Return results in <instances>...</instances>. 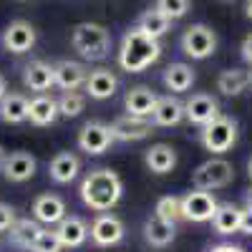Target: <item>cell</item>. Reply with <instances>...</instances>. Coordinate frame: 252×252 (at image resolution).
<instances>
[{"mask_svg": "<svg viewBox=\"0 0 252 252\" xmlns=\"http://www.w3.org/2000/svg\"><path fill=\"white\" fill-rule=\"evenodd\" d=\"M207 252H245L240 245H232V242H222V245H212Z\"/></svg>", "mask_w": 252, "mask_h": 252, "instance_id": "cell-37", "label": "cell"}, {"mask_svg": "<svg viewBox=\"0 0 252 252\" xmlns=\"http://www.w3.org/2000/svg\"><path fill=\"white\" fill-rule=\"evenodd\" d=\"M61 250H63V245H61V240L56 235V229H53V232H51V229H43V232L38 235V240L33 242L31 252H61Z\"/></svg>", "mask_w": 252, "mask_h": 252, "instance_id": "cell-34", "label": "cell"}, {"mask_svg": "<svg viewBox=\"0 0 252 252\" xmlns=\"http://www.w3.org/2000/svg\"><path fill=\"white\" fill-rule=\"evenodd\" d=\"M235 179V166L222 157L207 159L204 164H199L192 172V184L204 192H212V189H222Z\"/></svg>", "mask_w": 252, "mask_h": 252, "instance_id": "cell-5", "label": "cell"}, {"mask_svg": "<svg viewBox=\"0 0 252 252\" xmlns=\"http://www.w3.org/2000/svg\"><path fill=\"white\" fill-rule=\"evenodd\" d=\"M154 215L164 217V220H169V222H177L182 217V197H161L157 202V209H154Z\"/></svg>", "mask_w": 252, "mask_h": 252, "instance_id": "cell-32", "label": "cell"}, {"mask_svg": "<svg viewBox=\"0 0 252 252\" xmlns=\"http://www.w3.org/2000/svg\"><path fill=\"white\" fill-rule=\"evenodd\" d=\"M240 222H242V209L232 202H222L217 204V212L212 217V227L217 235H235L240 232Z\"/></svg>", "mask_w": 252, "mask_h": 252, "instance_id": "cell-23", "label": "cell"}, {"mask_svg": "<svg viewBox=\"0 0 252 252\" xmlns=\"http://www.w3.org/2000/svg\"><path fill=\"white\" fill-rule=\"evenodd\" d=\"M83 109H86V98H83L78 91H63V96L58 98V114L61 116H78Z\"/></svg>", "mask_w": 252, "mask_h": 252, "instance_id": "cell-31", "label": "cell"}, {"mask_svg": "<svg viewBox=\"0 0 252 252\" xmlns=\"http://www.w3.org/2000/svg\"><path fill=\"white\" fill-rule=\"evenodd\" d=\"M157 101H159V96L149 86H134V89L126 91L124 106H126V111H129L131 116H146L149 119L154 114V109H157Z\"/></svg>", "mask_w": 252, "mask_h": 252, "instance_id": "cell-15", "label": "cell"}, {"mask_svg": "<svg viewBox=\"0 0 252 252\" xmlns=\"http://www.w3.org/2000/svg\"><path fill=\"white\" fill-rule=\"evenodd\" d=\"M28 119L35 126H51L58 119V101H53L46 94H38L28 101Z\"/></svg>", "mask_w": 252, "mask_h": 252, "instance_id": "cell-24", "label": "cell"}, {"mask_svg": "<svg viewBox=\"0 0 252 252\" xmlns=\"http://www.w3.org/2000/svg\"><path fill=\"white\" fill-rule=\"evenodd\" d=\"M215 212L217 199L212 197V192L197 189V192H187L182 197V217L189 222H212Z\"/></svg>", "mask_w": 252, "mask_h": 252, "instance_id": "cell-8", "label": "cell"}, {"mask_svg": "<svg viewBox=\"0 0 252 252\" xmlns=\"http://www.w3.org/2000/svg\"><path fill=\"white\" fill-rule=\"evenodd\" d=\"M154 131V121L146 119V116H119L114 124H111V134H114V141H141Z\"/></svg>", "mask_w": 252, "mask_h": 252, "instance_id": "cell-10", "label": "cell"}, {"mask_svg": "<svg viewBox=\"0 0 252 252\" xmlns=\"http://www.w3.org/2000/svg\"><path fill=\"white\" fill-rule=\"evenodd\" d=\"M245 15L252 20V0H247V3H245Z\"/></svg>", "mask_w": 252, "mask_h": 252, "instance_id": "cell-42", "label": "cell"}, {"mask_svg": "<svg viewBox=\"0 0 252 252\" xmlns=\"http://www.w3.org/2000/svg\"><path fill=\"white\" fill-rule=\"evenodd\" d=\"M194 83V71L192 66H187V63H169V66L164 68V86L174 91V94H184L192 89Z\"/></svg>", "mask_w": 252, "mask_h": 252, "instance_id": "cell-26", "label": "cell"}, {"mask_svg": "<svg viewBox=\"0 0 252 252\" xmlns=\"http://www.w3.org/2000/svg\"><path fill=\"white\" fill-rule=\"evenodd\" d=\"M89 235H91V240H94L98 247H111V245H119V242L124 240L126 229H124V222H121L116 215L101 212V215L94 220V224L89 227Z\"/></svg>", "mask_w": 252, "mask_h": 252, "instance_id": "cell-9", "label": "cell"}, {"mask_svg": "<svg viewBox=\"0 0 252 252\" xmlns=\"http://www.w3.org/2000/svg\"><path fill=\"white\" fill-rule=\"evenodd\" d=\"M199 141L207 152L212 154H224L237 144V121L232 116L220 114L215 121H209L207 126H202L199 131Z\"/></svg>", "mask_w": 252, "mask_h": 252, "instance_id": "cell-4", "label": "cell"}, {"mask_svg": "<svg viewBox=\"0 0 252 252\" xmlns=\"http://www.w3.org/2000/svg\"><path fill=\"white\" fill-rule=\"evenodd\" d=\"M66 202L56 194H40L35 202H33V215L38 222L43 224H58L63 217H66Z\"/></svg>", "mask_w": 252, "mask_h": 252, "instance_id": "cell-20", "label": "cell"}, {"mask_svg": "<svg viewBox=\"0 0 252 252\" xmlns=\"http://www.w3.org/2000/svg\"><path fill=\"white\" fill-rule=\"evenodd\" d=\"M86 94L91 96V98H96V101H106V98H111L114 94H116V89H119V78L109 71V68H96V71H89V76H86Z\"/></svg>", "mask_w": 252, "mask_h": 252, "instance_id": "cell-16", "label": "cell"}, {"mask_svg": "<svg viewBox=\"0 0 252 252\" xmlns=\"http://www.w3.org/2000/svg\"><path fill=\"white\" fill-rule=\"evenodd\" d=\"M111 141H114L111 124H103V121H86L78 131V149L94 157L106 152Z\"/></svg>", "mask_w": 252, "mask_h": 252, "instance_id": "cell-7", "label": "cell"}, {"mask_svg": "<svg viewBox=\"0 0 252 252\" xmlns=\"http://www.w3.org/2000/svg\"><path fill=\"white\" fill-rule=\"evenodd\" d=\"M144 237H146V242H149L152 247H166V245H172L174 237H177V224L159 217V215H152L149 220L144 222Z\"/></svg>", "mask_w": 252, "mask_h": 252, "instance_id": "cell-18", "label": "cell"}, {"mask_svg": "<svg viewBox=\"0 0 252 252\" xmlns=\"http://www.w3.org/2000/svg\"><path fill=\"white\" fill-rule=\"evenodd\" d=\"M182 119H184V103L174 96H159L152 121L157 126H177Z\"/></svg>", "mask_w": 252, "mask_h": 252, "instance_id": "cell-25", "label": "cell"}, {"mask_svg": "<svg viewBox=\"0 0 252 252\" xmlns=\"http://www.w3.org/2000/svg\"><path fill=\"white\" fill-rule=\"evenodd\" d=\"M245 207H250V209H252V187L245 192Z\"/></svg>", "mask_w": 252, "mask_h": 252, "instance_id": "cell-41", "label": "cell"}, {"mask_svg": "<svg viewBox=\"0 0 252 252\" xmlns=\"http://www.w3.org/2000/svg\"><path fill=\"white\" fill-rule=\"evenodd\" d=\"M247 174H250V182H252V157L247 159Z\"/></svg>", "mask_w": 252, "mask_h": 252, "instance_id": "cell-43", "label": "cell"}, {"mask_svg": "<svg viewBox=\"0 0 252 252\" xmlns=\"http://www.w3.org/2000/svg\"><path fill=\"white\" fill-rule=\"evenodd\" d=\"M78 194H81V202L89 209H94V212H111V209L121 202L124 182L114 169L98 166V169H91L83 177Z\"/></svg>", "mask_w": 252, "mask_h": 252, "instance_id": "cell-1", "label": "cell"}, {"mask_svg": "<svg viewBox=\"0 0 252 252\" xmlns=\"http://www.w3.org/2000/svg\"><path fill=\"white\" fill-rule=\"evenodd\" d=\"M220 3H224V5H232V3H237V0H220Z\"/></svg>", "mask_w": 252, "mask_h": 252, "instance_id": "cell-44", "label": "cell"}, {"mask_svg": "<svg viewBox=\"0 0 252 252\" xmlns=\"http://www.w3.org/2000/svg\"><path fill=\"white\" fill-rule=\"evenodd\" d=\"M0 119L5 124H23L28 119V98L23 94H5L0 101Z\"/></svg>", "mask_w": 252, "mask_h": 252, "instance_id": "cell-28", "label": "cell"}, {"mask_svg": "<svg viewBox=\"0 0 252 252\" xmlns=\"http://www.w3.org/2000/svg\"><path fill=\"white\" fill-rule=\"evenodd\" d=\"M250 83H252V71H250Z\"/></svg>", "mask_w": 252, "mask_h": 252, "instance_id": "cell-45", "label": "cell"}, {"mask_svg": "<svg viewBox=\"0 0 252 252\" xmlns=\"http://www.w3.org/2000/svg\"><path fill=\"white\" fill-rule=\"evenodd\" d=\"M5 159H8V152H5V146L0 144V172H3V164H5Z\"/></svg>", "mask_w": 252, "mask_h": 252, "instance_id": "cell-40", "label": "cell"}, {"mask_svg": "<svg viewBox=\"0 0 252 252\" xmlns=\"http://www.w3.org/2000/svg\"><path fill=\"white\" fill-rule=\"evenodd\" d=\"M146 35H152V38H161V35H166L169 33V26H172V20L166 18L161 10H157V8H149V10H144L141 15H139V23H136Z\"/></svg>", "mask_w": 252, "mask_h": 252, "instance_id": "cell-30", "label": "cell"}, {"mask_svg": "<svg viewBox=\"0 0 252 252\" xmlns=\"http://www.w3.org/2000/svg\"><path fill=\"white\" fill-rule=\"evenodd\" d=\"M161 56V43L157 38L146 35L139 26L129 28L121 38L119 48V66L129 73H141Z\"/></svg>", "mask_w": 252, "mask_h": 252, "instance_id": "cell-2", "label": "cell"}, {"mask_svg": "<svg viewBox=\"0 0 252 252\" xmlns=\"http://www.w3.org/2000/svg\"><path fill=\"white\" fill-rule=\"evenodd\" d=\"M38 169V161L31 152H23V149H18V152H10L5 164H3V177L8 182H28Z\"/></svg>", "mask_w": 252, "mask_h": 252, "instance_id": "cell-13", "label": "cell"}, {"mask_svg": "<svg viewBox=\"0 0 252 252\" xmlns=\"http://www.w3.org/2000/svg\"><path fill=\"white\" fill-rule=\"evenodd\" d=\"M43 232V227L38 224V220H15V224L10 227V242L20 250H33V242L38 240V235Z\"/></svg>", "mask_w": 252, "mask_h": 252, "instance_id": "cell-27", "label": "cell"}, {"mask_svg": "<svg viewBox=\"0 0 252 252\" xmlns=\"http://www.w3.org/2000/svg\"><path fill=\"white\" fill-rule=\"evenodd\" d=\"M53 76H56V86L63 89V91H76L78 86H83L86 83V66L78 61H58L53 66Z\"/></svg>", "mask_w": 252, "mask_h": 252, "instance_id": "cell-14", "label": "cell"}, {"mask_svg": "<svg viewBox=\"0 0 252 252\" xmlns=\"http://www.w3.org/2000/svg\"><path fill=\"white\" fill-rule=\"evenodd\" d=\"M157 10H161L169 20H179L189 13V0H157Z\"/></svg>", "mask_w": 252, "mask_h": 252, "instance_id": "cell-33", "label": "cell"}, {"mask_svg": "<svg viewBox=\"0 0 252 252\" xmlns=\"http://www.w3.org/2000/svg\"><path fill=\"white\" fill-rule=\"evenodd\" d=\"M56 235L61 240L63 247H81L83 242L89 240V224L83 222L81 217H63L58 224H56Z\"/></svg>", "mask_w": 252, "mask_h": 252, "instance_id": "cell-19", "label": "cell"}, {"mask_svg": "<svg viewBox=\"0 0 252 252\" xmlns=\"http://www.w3.org/2000/svg\"><path fill=\"white\" fill-rule=\"evenodd\" d=\"M71 46L86 61H101L111 51V33L101 23H78L71 33Z\"/></svg>", "mask_w": 252, "mask_h": 252, "instance_id": "cell-3", "label": "cell"}, {"mask_svg": "<svg viewBox=\"0 0 252 252\" xmlns=\"http://www.w3.org/2000/svg\"><path fill=\"white\" fill-rule=\"evenodd\" d=\"M23 83L31 89V91H38L43 94L48 91L51 86H56V76H53V66L46 61H33L26 66L23 71Z\"/></svg>", "mask_w": 252, "mask_h": 252, "instance_id": "cell-21", "label": "cell"}, {"mask_svg": "<svg viewBox=\"0 0 252 252\" xmlns=\"http://www.w3.org/2000/svg\"><path fill=\"white\" fill-rule=\"evenodd\" d=\"M217 48V35L215 31L204 26V23H194V26H189L182 35V51L184 56L189 58H194V61H204L215 53Z\"/></svg>", "mask_w": 252, "mask_h": 252, "instance_id": "cell-6", "label": "cell"}, {"mask_svg": "<svg viewBox=\"0 0 252 252\" xmlns=\"http://www.w3.org/2000/svg\"><path fill=\"white\" fill-rule=\"evenodd\" d=\"M250 86V73L242 68H227L217 76V91L224 96H240Z\"/></svg>", "mask_w": 252, "mask_h": 252, "instance_id": "cell-29", "label": "cell"}, {"mask_svg": "<svg viewBox=\"0 0 252 252\" xmlns=\"http://www.w3.org/2000/svg\"><path fill=\"white\" fill-rule=\"evenodd\" d=\"M15 209L5 202H0V232H10V227L15 224Z\"/></svg>", "mask_w": 252, "mask_h": 252, "instance_id": "cell-35", "label": "cell"}, {"mask_svg": "<svg viewBox=\"0 0 252 252\" xmlns=\"http://www.w3.org/2000/svg\"><path fill=\"white\" fill-rule=\"evenodd\" d=\"M184 116L197 126H207L220 116V103L209 94H192L184 101Z\"/></svg>", "mask_w": 252, "mask_h": 252, "instance_id": "cell-11", "label": "cell"}, {"mask_svg": "<svg viewBox=\"0 0 252 252\" xmlns=\"http://www.w3.org/2000/svg\"><path fill=\"white\" fill-rule=\"evenodd\" d=\"M8 94V81H5V76L0 73V101H3V96Z\"/></svg>", "mask_w": 252, "mask_h": 252, "instance_id": "cell-39", "label": "cell"}, {"mask_svg": "<svg viewBox=\"0 0 252 252\" xmlns=\"http://www.w3.org/2000/svg\"><path fill=\"white\" fill-rule=\"evenodd\" d=\"M240 232H242V235H247V237H252V209H250V207H245V209H242Z\"/></svg>", "mask_w": 252, "mask_h": 252, "instance_id": "cell-36", "label": "cell"}, {"mask_svg": "<svg viewBox=\"0 0 252 252\" xmlns=\"http://www.w3.org/2000/svg\"><path fill=\"white\" fill-rule=\"evenodd\" d=\"M81 172V161L73 152H58L51 161H48V177L56 184H68L78 177Z\"/></svg>", "mask_w": 252, "mask_h": 252, "instance_id": "cell-17", "label": "cell"}, {"mask_svg": "<svg viewBox=\"0 0 252 252\" xmlns=\"http://www.w3.org/2000/svg\"><path fill=\"white\" fill-rule=\"evenodd\" d=\"M144 161H146V166H149V172L169 174L177 166V152H174V146H169V144H154V146L146 149Z\"/></svg>", "mask_w": 252, "mask_h": 252, "instance_id": "cell-22", "label": "cell"}, {"mask_svg": "<svg viewBox=\"0 0 252 252\" xmlns=\"http://www.w3.org/2000/svg\"><path fill=\"white\" fill-rule=\"evenodd\" d=\"M3 46L8 53H28L35 46V28L28 20H13V23L3 31Z\"/></svg>", "mask_w": 252, "mask_h": 252, "instance_id": "cell-12", "label": "cell"}, {"mask_svg": "<svg viewBox=\"0 0 252 252\" xmlns=\"http://www.w3.org/2000/svg\"><path fill=\"white\" fill-rule=\"evenodd\" d=\"M240 51H242V58H245V61L250 63V66H252V33H250V35H245V40H242V48H240Z\"/></svg>", "mask_w": 252, "mask_h": 252, "instance_id": "cell-38", "label": "cell"}]
</instances>
